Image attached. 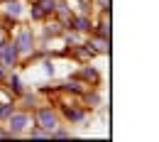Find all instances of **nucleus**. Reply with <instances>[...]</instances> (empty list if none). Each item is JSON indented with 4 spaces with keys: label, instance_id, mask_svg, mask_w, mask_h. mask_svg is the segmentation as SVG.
I'll use <instances>...</instances> for the list:
<instances>
[{
    "label": "nucleus",
    "instance_id": "7",
    "mask_svg": "<svg viewBox=\"0 0 159 142\" xmlns=\"http://www.w3.org/2000/svg\"><path fill=\"white\" fill-rule=\"evenodd\" d=\"M66 54H71L74 59H79V61H91L93 57H96V52H93L86 42H79V44L69 47V52H66Z\"/></svg>",
    "mask_w": 159,
    "mask_h": 142
},
{
    "label": "nucleus",
    "instance_id": "17",
    "mask_svg": "<svg viewBox=\"0 0 159 142\" xmlns=\"http://www.w3.org/2000/svg\"><path fill=\"white\" fill-rule=\"evenodd\" d=\"M27 12H30V17H32V22H44V20H47V15L42 12V7L37 5V2H30V7H27Z\"/></svg>",
    "mask_w": 159,
    "mask_h": 142
},
{
    "label": "nucleus",
    "instance_id": "8",
    "mask_svg": "<svg viewBox=\"0 0 159 142\" xmlns=\"http://www.w3.org/2000/svg\"><path fill=\"white\" fill-rule=\"evenodd\" d=\"M76 76L86 86H98L100 83V74H98V69H93V66H81L79 71H76Z\"/></svg>",
    "mask_w": 159,
    "mask_h": 142
},
{
    "label": "nucleus",
    "instance_id": "22",
    "mask_svg": "<svg viewBox=\"0 0 159 142\" xmlns=\"http://www.w3.org/2000/svg\"><path fill=\"white\" fill-rule=\"evenodd\" d=\"M7 74H10V69H7V66H2V64H0V83L5 81V76H7Z\"/></svg>",
    "mask_w": 159,
    "mask_h": 142
},
{
    "label": "nucleus",
    "instance_id": "12",
    "mask_svg": "<svg viewBox=\"0 0 159 142\" xmlns=\"http://www.w3.org/2000/svg\"><path fill=\"white\" fill-rule=\"evenodd\" d=\"M86 88H88V86L81 81L79 76H71V79H66V81L59 86V91H64V93H76V96H81Z\"/></svg>",
    "mask_w": 159,
    "mask_h": 142
},
{
    "label": "nucleus",
    "instance_id": "9",
    "mask_svg": "<svg viewBox=\"0 0 159 142\" xmlns=\"http://www.w3.org/2000/svg\"><path fill=\"white\" fill-rule=\"evenodd\" d=\"M15 105L22 108V110H34V108L39 105V96H37V93H27V91H22L20 96L15 98Z\"/></svg>",
    "mask_w": 159,
    "mask_h": 142
},
{
    "label": "nucleus",
    "instance_id": "24",
    "mask_svg": "<svg viewBox=\"0 0 159 142\" xmlns=\"http://www.w3.org/2000/svg\"><path fill=\"white\" fill-rule=\"evenodd\" d=\"M76 2H88V0H76Z\"/></svg>",
    "mask_w": 159,
    "mask_h": 142
},
{
    "label": "nucleus",
    "instance_id": "1",
    "mask_svg": "<svg viewBox=\"0 0 159 142\" xmlns=\"http://www.w3.org/2000/svg\"><path fill=\"white\" fill-rule=\"evenodd\" d=\"M5 130H7V135L10 137H22V135H27V130L34 125V120H32V113L30 110H22V108H15L12 110V115L5 120Z\"/></svg>",
    "mask_w": 159,
    "mask_h": 142
},
{
    "label": "nucleus",
    "instance_id": "21",
    "mask_svg": "<svg viewBox=\"0 0 159 142\" xmlns=\"http://www.w3.org/2000/svg\"><path fill=\"white\" fill-rule=\"evenodd\" d=\"M42 66H44V74H49V76H54V64H52V61H44Z\"/></svg>",
    "mask_w": 159,
    "mask_h": 142
},
{
    "label": "nucleus",
    "instance_id": "14",
    "mask_svg": "<svg viewBox=\"0 0 159 142\" xmlns=\"http://www.w3.org/2000/svg\"><path fill=\"white\" fill-rule=\"evenodd\" d=\"M2 83H5V91H7L12 98H17L22 91H25V88H22V81H20V76H17V74H7Z\"/></svg>",
    "mask_w": 159,
    "mask_h": 142
},
{
    "label": "nucleus",
    "instance_id": "23",
    "mask_svg": "<svg viewBox=\"0 0 159 142\" xmlns=\"http://www.w3.org/2000/svg\"><path fill=\"white\" fill-rule=\"evenodd\" d=\"M5 137H10V135H7V130H5V127H0V140H5Z\"/></svg>",
    "mask_w": 159,
    "mask_h": 142
},
{
    "label": "nucleus",
    "instance_id": "19",
    "mask_svg": "<svg viewBox=\"0 0 159 142\" xmlns=\"http://www.w3.org/2000/svg\"><path fill=\"white\" fill-rule=\"evenodd\" d=\"M27 135H30V137H39V140H49V132H47L44 127H39V125H32V127L27 130Z\"/></svg>",
    "mask_w": 159,
    "mask_h": 142
},
{
    "label": "nucleus",
    "instance_id": "18",
    "mask_svg": "<svg viewBox=\"0 0 159 142\" xmlns=\"http://www.w3.org/2000/svg\"><path fill=\"white\" fill-rule=\"evenodd\" d=\"M66 137H71V130H66V127H61V125H57V127L49 132V140H66Z\"/></svg>",
    "mask_w": 159,
    "mask_h": 142
},
{
    "label": "nucleus",
    "instance_id": "11",
    "mask_svg": "<svg viewBox=\"0 0 159 142\" xmlns=\"http://www.w3.org/2000/svg\"><path fill=\"white\" fill-rule=\"evenodd\" d=\"M91 37L86 39V44L96 52V54H108L110 52V39H105V37H98V34H93V32H88Z\"/></svg>",
    "mask_w": 159,
    "mask_h": 142
},
{
    "label": "nucleus",
    "instance_id": "5",
    "mask_svg": "<svg viewBox=\"0 0 159 142\" xmlns=\"http://www.w3.org/2000/svg\"><path fill=\"white\" fill-rule=\"evenodd\" d=\"M59 115H61V120H66L69 125H76V122L86 120L88 108H83V105H61V108H59Z\"/></svg>",
    "mask_w": 159,
    "mask_h": 142
},
{
    "label": "nucleus",
    "instance_id": "20",
    "mask_svg": "<svg viewBox=\"0 0 159 142\" xmlns=\"http://www.w3.org/2000/svg\"><path fill=\"white\" fill-rule=\"evenodd\" d=\"M93 2H96V7L103 15H110V0H93Z\"/></svg>",
    "mask_w": 159,
    "mask_h": 142
},
{
    "label": "nucleus",
    "instance_id": "15",
    "mask_svg": "<svg viewBox=\"0 0 159 142\" xmlns=\"http://www.w3.org/2000/svg\"><path fill=\"white\" fill-rule=\"evenodd\" d=\"M81 96H83V101H86V108H98V105H103V93H100L96 86H93L91 91L86 88Z\"/></svg>",
    "mask_w": 159,
    "mask_h": 142
},
{
    "label": "nucleus",
    "instance_id": "10",
    "mask_svg": "<svg viewBox=\"0 0 159 142\" xmlns=\"http://www.w3.org/2000/svg\"><path fill=\"white\" fill-rule=\"evenodd\" d=\"M71 30H76L79 34H88L91 30H93V20L83 12V15H74L71 17Z\"/></svg>",
    "mask_w": 159,
    "mask_h": 142
},
{
    "label": "nucleus",
    "instance_id": "16",
    "mask_svg": "<svg viewBox=\"0 0 159 142\" xmlns=\"http://www.w3.org/2000/svg\"><path fill=\"white\" fill-rule=\"evenodd\" d=\"M17 105H15V98L12 101H2L0 103V122H5L10 115H12V110H15Z\"/></svg>",
    "mask_w": 159,
    "mask_h": 142
},
{
    "label": "nucleus",
    "instance_id": "13",
    "mask_svg": "<svg viewBox=\"0 0 159 142\" xmlns=\"http://www.w3.org/2000/svg\"><path fill=\"white\" fill-rule=\"evenodd\" d=\"M64 32H66V30H64V25H61L54 15L44 20V37H61Z\"/></svg>",
    "mask_w": 159,
    "mask_h": 142
},
{
    "label": "nucleus",
    "instance_id": "6",
    "mask_svg": "<svg viewBox=\"0 0 159 142\" xmlns=\"http://www.w3.org/2000/svg\"><path fill=\"white\" fill-rule=\"evenodd\" d=\"M22 12H25V5H22V0H2V5H0V15L10 17L15 25L20 22Z\"/></svg>",
    "mask_w": 159,
    "mask_h": 142
},
{
    "label": "nucleus",
    "instance_id": "3",
    "mask_svg": "<svg viewBox=\"0 0 159 142\" xmlns=\"http://www.w3.org/2000/svg\"><path fill=\"white\" fill-rule=\"evenodd\" d=\"M12 42L20 52V59H32V54L37 52V37H34L32 27H20L12 34Z\"/></svg>",
    "mask_w": 159,
    "mask_h": 142
},
{
    "label": "nucleus",
    "instance_id": "4",
    "mask_svg": "<svg viewBox=\"0 0 159 142\" xmlns=\"http://www.w3.org/2000/svg\"><path fill=\"white\" fill-rule=\"evenodd\" d=\"M20 61H22L20 59V52H17V47H15L12 37L0 39V64L7 66V69H12V66H17Z\"/></svg>",
    "mask_w": 159,
    "mask_h": 142
},
{
    "label": "nucleus",
    "instance_id": "2",
    "mask_svg": "<svg viewBox=\"0 0 159 142\" xmlns=\"http://www.w3.org/2000/svg\"><path fill=\"white\" fill-rule=\"evenodd\" d=\"M32 120L34 125L44 127L47 132H52L57 125H61V115H59V108H54L52 103H44V105H37L32 110Z\"/></svg>",
    "mask_w": 159,
    "mask_h": 142
}]
</instances>
